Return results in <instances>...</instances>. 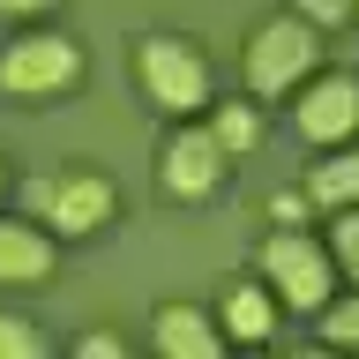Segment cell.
Segmentation results:
<instances>
[{
    "label": "cell",
    "mask_w": 359,
    "mask_h": 359,
    "mask_svg": "<svg viewBox=\"0 0 359 359\" xmlns=\"http://www.w3.org/2000/svg\"><path fill=\"white\" fill-rule=\"evenodd\" d=\"M0 359H45V330L22 314H0Z\"/></svg>",
    "instance_id": "obj_14"
},
{
    "label": "cell",
    "mask_w": 359,
    "mask_h": 359,
    "mask_svg": "<svg viewBox=\"0 0 359 359\" xmlns=\"http://www.w3.org/2000/svg\"><path fill=\"white\" fill-rule=\"evenodd\" d=\"M150 344H157L165 359H217L232 337H224V322H217V314L187 307V299H165V307L150 314Z\"/></svg>",
    "instance_id": "obj_10"
},
{
    "label": "cell",
    "mask_w": 359,
    "mask_h": 359,
    "mask_svg": "<svg viewBox=\"0 0 359 359\" xmlns=\"http://www.w3.org/2000/svg\"><path fill=\"white\" fill-rule=\"evenodd\" d=\"M262 277H269V292H277L285 307H299V314H322L337 299V285H344L330 240H307V224H269L262 232Z\"/></svg>",
    "instance_id": "obj_2"
},
{
    "label": "cell",
    "mask_w": 359,
    "mask_h": 359,
    "mask_svg": "<svg viewBox=\"0 0 359 359\" xmlns=\"http://www.w3.org/2000/svg\"><path fill=\"white\" fill-rule=\"evenodd\" d=\"M0 195H8V157H0Z\"/></svg>",
    "instance_id": "obj_20"
},
{
    "label": "cell",
    "mask_w": 359,
    "mask_h": 359,
    "mask_svg": "<svg viewBox=\"0 0 359 359\" xmlns=\"http://www.w3.org/2000/svg\"><path fill=\"white\" fill-rule=\"evenodd\" d=\"M210 135H217L224 142V157L232 150H262V97H217V105H210Z\"/></svg>",
    "instance_id": "obj_12"
},
{
    "label": "cell",
    "mask_w": 359,
    "mask_h": 359,
    "mask_svg": "<svg viewBox=\"0 0 359 359\" xmlns=\"http://www.w3.org/2000/svg\"><path fill=\"white\" fill-rule=\"evenodd\" d=\"M292 97H299V112H292L299 142H314V150L359 142V83L352 75H307Z\"/></svg>",
    "instance_id": "obj_7"
},
{
    "label": "cell",
    "mask_w": 359,
    "mask_h": 359,
    "mask_svg": "<svg viewBox=\"0 0 359 359\" xmlns=\"http://www.w3.org/2000/svg\"><path fill=\"white\" fill-rule=\"evenodd\" d=\"M277 292H269V277H224L217 285V322L232 344H269L277 337Z\"/></svg>",
    "instance_id": "obj_9"
},
{
    "label": "cell",
    "mask_w": 359,
    "mask_h": 359,
    "mask_svg": "<svg viewBox=\"0 0 359 359\" xmlns=\"http://www.w3.org/2000/svg\"><path fill=\"white\" fill-rule=\"evenodd\" d=\"M112 210H120V195H112L105 172H90V165H75V172H53L38 187V217L60 232V240H90L97 224H112Z\"/></svg>",
    "instance_id": "obj_5"
},
{
    "label": "cell",
    "mask_w": 359,
    "mask_h": 359,
    "mask_svg": "<svg viewBox=\"0 0 359 359\" xmlns=\"http://www.w3.org/2000/svg\"><path fill=\"white\" fill-rule=\"evenodd\" d=\"M299 15H307L314 30H344V22L359 15V0H299Z\"/></svg>",
    "instance_id": "obj_17"
},
{
    "label": "cell",
    "mask_w": 359,
    "mask_h": 359,
    "mask_svg": "<svg viewBox=\"0 0 359 359\" xmlns=\"http://www.w3.org/2000/svg\"><path fill=\"white\" fill-rule=\"evenodd\" d=\"M330 255L344 269V285H359V202L352 210H330Z\"/></svg>",
    "instance_id": "obj_13"
},
{
    "label": "cell",
    "mask_w": 359,
    "mask_h": 359,
    "mask_svg": "<svg viewBox=\"0 0 359 359\" xmlns=\"http://www.w3.org/2000/svg\"><path fill=\"white\" fill-rule=\"evenodd\" d=\"M307 195H314V210H352L359 202V142H337V150L314 157Z\"/></svg>",
    "instance_id": "obj_11"
},
{
    "label": "cell",
    "mask_w": 359,
    "mask_h": 359,
    "mask_svg": "<svg viewBox=\"0 0 359 359\" xmlns=\"http://www.w3.org/2000/svg\"><path fill=\"white\" fill-rule=\"evenodd\" d=\"M83 83V45L60 30H22L0 45V90L8 97H60Z\"/></svg>",
    "instance_id": "obj_4"
},
{
    "label": "cell",
    "mask_w": 359,
    "mask_h": 359,
    "mask_svg": "<svg viewBox=\"0 0 359 359\" xmlns=\"http://www.w3.org/2000/svg\"><path fill=\"white\" fill-rule=\"evenodd\" d=\"M135 83L150 97L165 120H195L210 105V60H202L195 38H180V30H150V38H135Z\"/></svg>",
    "instance_id": "obj_3"
},
{
    "label": "cell",
    "mask_w": 359,
    "mask_h": 359,
    "mask_svg": "<svg viewBox=\"0 0 359 359\" xmlns=\"http://www.w3.org/2000/svg\"><path fill=\"white\" fill-rule=\"evenodd\" d=\"M314 67H322V30H314L299 8H292V15L255 22V30H247V45H240V75H247V90H255V97H292Z\"/></svg>",
    "instance_id": "obj_1"
},
{
    "label": "cell",
    "mask_w": 359,
    "mask_h": 359,
    "mask_svg": "<svg viewBox=\"0 0 359 359\" xmlns=\"http://www.w3.org/2000/svg\"><path fill=\"white\" fill-rule=\"evenodd\" d=\"M322 337L330 344H359V285H352V299H330L322 307Z\"/></svg>",
    "instance_id": "obj_15"
},
{
    "label": "cell",
    "mask_w": 359,
    "mask_h": 359,
    "mask_svg": "<svg viewBox=\"0 0 359 359\" xmlns=\"http://www.w3.org/2000/svg\"><path fill=\"white\" fill-rule=\"evenodd\" d=\"M60 262V232L45 217H0V285H45Z\"/></svg>",
    "instance_id": "obj_8"
},
{
    "label": "cell",
    "mask_w": 359,
    "mask_h": 359,
    "mask_svg": "<svg viewBox=\"0 0 359 359\" xmlns=\"http://www.w3.org/2000/svg\"><path fill=\"white\" fill-rule=\"evenodd\" d=\"M75 352H83V359H120V337H112V330H83Z\"/></svg>",
    "instance_id": "obj_18"
},
{
    "label": "cell",
    "mask_w": 359,
    "mask_h": 359,
    "mask_svg": "<svg viewBox=\"0 0 359 359\" xmlns=\"http://www.w3.org/2000/svg\"><path fill=\"white\" fill-rule=\"evenodd\" d=\"M307 217H314L307 187H277V195H269V224H307Z\"/></svg>",
    "instance_id": "obj_16"
},
{
    "label": "cell",
    "mask_w": 359,
    "mask_h": 359,
    "mask_svg": "<svg viewBox=\"0 0 359 359\" xmlns=\"http://www.w3.org/2000/svg\"><path fill=\"white\" fill-rule=\"evenodd\" d=\"M217 172H224V142L210 128H172L157 142V187L172 202H210L217 195Z\"/></svg>",
    "instance_id": "obj_6"
},
{
    "label": "cell",
    "mask_w": 359,
    "mask_h": 359,
    "mask_svg": "<svg viewBox=\"0 0 359 359\" xmlns=\"http://www.w3.org/2000/svg\"><path fill=\"white\" fill-rule=\"evenodd\" d=\"M53 0H0V15H45Z\"/></svg>",
    "instance_id": "obj_19"
}]
</instances>
